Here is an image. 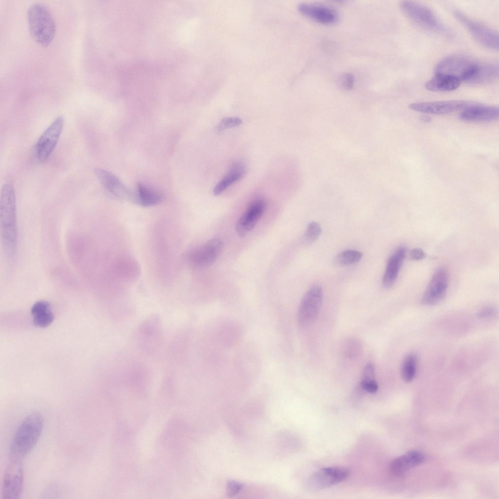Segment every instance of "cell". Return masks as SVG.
Masks as SVG:
<instances>
[{"label":"cell","mask_w":499,"mask_h":499,"mask_svg":"<svg viewBox=\"0 0 499 499\" xmlns=\"http://www.w3.org/2000/svg\"><path fill=\"white\" fill-rule=\"evenodd\" d=\"M135 193V204L143 207L158 205L163 200V196L161 193L140 182L137 184Z\"/></svg>","instance_id":"cell-23"},{"label":"cell","mask_w":499,"mask_h":499,"mask_svg":"<svg viewBox=\"0 0 499 499\" xmlns=\"http://www.w3.org/2000/svg\"><path fill=\"white\" fill-rule=\"evenodd\" d=\"M31 312L33 324L36 326L45 327L49 326L54 319L50 305L45 301L35 303L31 308Z\"/></svg>","instance_id":"cell-22"},{"label":"cell","mask_w":499,"mask_h":499,"mask_svg":"<svg viewBox=\"0 0 499 499\" xmlns=\"http://www.w3.org/2000/svg\"><path fill=\"white\" fill-rule=\"evenodd\" d=\"M43 426L41 414H29L19 426L12 441L9 450L11 459L21 460L28 455L37 443Z\"/></svg>","instance_id":"cell-2"},{"label":"cell","mask_w":499,"mask_h":499,"mask_svg":"<svg viewBox=\"0 0 499 499\" xmlns=\"http://www.w3.org/2000/svg\"><path fill=\"white\" fill-rule=\"evenodd\" d=\"M323 299V289L319 285L312 286L307 291L298 308L297 319L300 326H308L315 320L320 310Z\"/></svg>","instance_id":"cell-7"},{"label":"cell","mask_w":499,"mask_h":499,"mask_svg":"<svg viewBox=\"0 0 499 499\" xmlns=\"http://www.w3.org/2000/svg\"><path fill=\"white\" fill-rule=\"evenodd\" d=\"M422 120H423L424 121H425V122H428V121H429V120L430 119V118L428 116H423L422 117Z\"/></svg>","instance_id":"cell-37"},{"label":"cell","mask_w":499,"mask_h":499,"mask_svg":"<svg viewBox=\"0 0 499 499\" xmlns=\"http://www.w3.org/2000/svg\"><path fill=\"white\" fill-rule=\"evenodd\" d=\"M27 19L33 39L40 45L47 46L53 40L56 31V23L50 11L41 3H34L28 9Z\"/></svg>","instance_id":"cell-3"},{"label":"cell","mask_w":499,"mask_h":499,"mask_svg":"<svg viewBox=\"0 0 499 499\" xmlns=\"http://www.w3.org/2000/svg\"><path fill=\"white\" fill-rule=\"evenodd\" d=\"M406 250L404 246H400L390 256L382 280L384 288H391L395 283L404 259Z\"/></svg>","instance_id":"cell-19"},{"label":"cell","mask_w":499,"mask_h":499,"mask_svg":"<svg viewBox=\"0 0 499 499\" xmlns=\"http://www.w3.org/2000/svg\"><path fill=\"white\" fill-rule=\"evenodd\" d=\"M362 350V345L358 339L351 338L346 340L343 347V353L348 359H353L359 356Z\"/></svg>","instance_id":"cell-28"},{"label":"cell","mask_w":499,"mask_h":499,"mask_svg":"<svg viewBox=\"0 0 499 499\" xmlns=\"http://www.w3.org/2000/svg\"><path fill=\"white\" fill-rule=\"evenodd\" d=\"M160 320L155 315L150 316L146 319L138 328V333L142 340L147 341L149 345H150L151 343H157L160 338Z\"/></svg>","instance_id":"cell-24"},{"label":"cell","mask_w":499,"mask_h":499,"mask_svg":"<svg viewBox=\"0 0 499 499\" xmlns=\"http://www.w3.org/2000/svg\"><path fill=\"white\" fill-rule=\"evenodd\" d=\"M0 228L4 250L7 256L12 257L17 250L18 229L15 192L9 184L4 185L1 191Z\"/></svg>","instance_id":"cell-1"},{"label":"cell","mask_w":499,"mask_h":499,"mask_svg":"<svg viewBox=\"0 0 499 499\" xmlns=\"http://www.w3.org/2000/svg\"><path fill=\"white\" fill-rule=\"evenodd\" d=\"M223 243L218 238L210 239L190 254V263L199 268H207L214 263L223 248Z\"/></svg>","instance_id":"cell-11"},{"label":"cell","mask_w":499,"mask_h":499,"mask_svg":"<svg viewBox=\"0 0 499 499\" xmlns=\"http://www.w3.org/2000/svg\"><path fill=\"white\" fill-rule=\"evenodd\" d=\"M95 173L104 188L112 195L135 203V193L129 189L115 174L105 170L97 168Z\"/></svg>","instance_id":"cell-13"},{"label":"cell","mask_w":499,"mask_h":499,"mask_svg":"<svg viewBox=\"0 0 499 499\" xmlns=\"http://www.w3.org/2000/svg\"><path fill=\"white\" fill-rule=\"evenodd\" d=\"M375 366L373 364L368 363L365 365L363 371L362 380L374 379L375 376Z\"/></svg>","instance_id":"cell-34"},{"label":"cell","mask_w":499,"mask_h":499,"mask_svg":"<svg viewBox=\"0 0 499 499\" xmlns=\"http://www.w3.org/2000/svg\"><path fill=\"white\" fill-rule=\"evenodd\" d=\"M471 103L464 100H447L413 103L409 105L412 111L431 115H444L464 109Z\"/></svg>","instance_id":"cell-14"},{"label":"cell","mask_w":499,"mask_h":499,"mask_svg":"<svg viewBox=\"0 0 499 499\" xmlns=\"http://www.w3.org/2000/svg\"><path fill=\"white\" fill-rule=\"evenodd\" d=\"M498 63L493 62H481L479 71L472 84L481 85L495 81L499 77Z\"/></svg>","instance_id":"cell-25"},{"label":"cell","mask_w":499,"mask_h":499,"mask_svg":"<svg viewBox=\"0 0 499 499\" xmlns=\"http://www.w3.org/2000/svg\"><path fill=\"white\" fill-rule=\"evenodd\" d=\"M242 123L238 117H228L224 118L216 126V130L219 132L224 130L238 126Z\"/></svg>","instance_id":"cell-30"},{"label":"cell","mask_w":499,"mask_h":499,"mask_svg":"<svg viewBox=\"0 0 499 499\" xmlns=\"http://www.w3.org/2000/svg\"><path fill=\"white\" fill-rule=\"evenodd\" d=\"M494 313L495 310L493 308L485 307L478 313V317L480 318H487L492 317Z\"/></svg>","instance_id":"cell-36"},{"label":"cell","mask_w":499,"mask_h":499,"mask_svg":"<svg viewBox=\"0 0 499 499\" xmlns=\"http://www.w3.org/2000/svg\"><path fill=\"white\" fill-rule=\"evenodd\" d=\"M265 207V202L262 199L251 202L236 223V231L240 237H244L254 228L262 215Z\"/></svg>","instance_id":"cell-15"},{"label":"cell","mask_w":499,"mask_h":499,"mask_svg":"<svg viewBox=\"0 0 499 499\" xmlns=\"http://www.w3.org/2000/svg\"><path fill=\"white\" fill-rule=\"evenodd\" d=\"M453 13L479 43L490 50H499V35L496 31L472 19L459 10H453Z\"/></svg>","instance_id":"cell-6"},{"label":"cell","mask_w":499,"mask_h":499,"mask_svg":"<svg viewBox=\"0 0 499 499\" xmlns=\"http://www.w3.org/2000/svg\"><path fill=\"white\" fill-rule=\"evenodd\" d=\"M350 470L342 466H332L320 469L307 480L306 486L309 490H321L335 485L346 480Z\"/></svg>","instance_id":"cell-8"},{"label":"cell","mask_w":499,"mask_h":499,"mask_svg":"<svg viewBox=\"0 0 499 499\" xmlns=\"http://www.w3.org/2000/svg\"><path fill=\"white\" fill-rule=\"evenodd\" d=\"M480 61L463 55H453L441 60L435 68L436 73L450 75L461 82L471 84L477 75Z\"/></svg>","instance_id":"cell-5"},{"label":"cell","mask_w":499,"mask_h":499,"mask_svg":"<svg viewBox=\"0 0 499 499\" xmlns=\"http://www.w3.org/2000/svg\"><path fill=\"white\" fill-rule=\"evenodd\" d=\"M361 388L364 391L370 394L376 393L379 388L378 384L375 379L362 380L359 383Z\"/></svg>","instance_id":"cell-32"},{"label":"cell","mask_w":499,"mask_h":499,"mask_svg":"<svg viewBox=\"0 0 499 499\" xmlns=\"http://www.w3.org/2000/svg\"><path fill=\"white\" fill-rule=\"evenodd\" d=\"M362 256V253L359 251L346 250L337 254L334 257V262L339 266H349L359 262Z\"/></svg>","instance_id":"cell-27"},{"label":"cell","mask_w":499,"mask_h":499,"mask_svg":"<svg viewBox=\"0 0 499 499\" xmlns=\"http://www.w3.org/2000/svg\"><path fill=\"white\" fill-rule=\"evenodd\" d=\"M243 485L238 481L235 480L229 481L227 485L226 494L229 497H233L240 491Z\"/></svg>","instance_id":"cell-33"},{"label":"cell","mask_w":499,"mask_h":499,"mask_svg":"<svg viewBox=\"0 0 499 499\" xmlns=\"http://www.w3.org/2000/svg\"><path fill=\"white\" fill-rule=\"evenodd\" d=\"M417 368V357L414 353L407 355L401 365V374L406 382H411L415 377Z\"/></svg>","instance_id":"cell-26"},{"label":"cell","mask_w":499,"mask_h":499,"mask_svg":"<svg viewBox=\"0 0 499 499\" xmlns=\"http://www.w3.org/2000/svg\"><path fill=\"white\" fill-rule=\"evenodd\" d=\"M245 164L241 161H237L232 164L226 175L216 184L213 192L214 195L221 194L228 187L240 180L246 173Z\"/></svg>","instance_id":"cell-21"},{"label":"cell","mask_w":499,"mask_h":499,"mask_svg":"<svg viewBox=\"0 0 499 499\" xmlns=\"http://www.w3.org/2000/svg\"><path fill=\"white\" fill-rule=\"evenodd\" d=\"M337 83L342 89L349 90L353 88L354 84V76L349 73H343L338 77Z\"/></svg>","instance_id":"cell-31"},{"label":"cell","mask_w":499,"mask_h":499,"mask_svg":"<svg viewBox=\"0 0 499 499\" xmlns=\"http://www.w3.org/2000/svg\"><path fill=\"white\" fill-rule=\"evenodd\" d=\"M298 9L302 14L320 23L333 24L338 19V15L336 11L326 5L301 3L298 5Z\"/></svg>","instance_id":"cell-16"},{"label":"cell","mask_w":499,"mask_h":499,"mask_svg":"<svg viewBox=\"0 0 499 499\" xmlns=\"http://www.w3.org/2000/svg\"><path fill=\"white\" fill-rule=\"evenodd\" d=\"M410 255L411 258L414 260H421L426 256L424 251L420 248L412 249L410 251Z\"/></svg>","instance_id":"cell-35"},{"label":"cell","mask_w":499,"mask_h":499,"mask_svg":"<svg viewBox=\"0 0 499 499\" xmlns=\"http://www.w3.org/2000/svg\"><path fill=\"white\" fill-rule=\"evenodd\" d=\"M64 118L58 116L44 131L36 144V155L40 163L45 162L55 148L64 126Z\"/></svg>","instance_id":"cell-9"},{"label":"cell","mask_w":499,"mask_h":499,"mask_svg":"<svg viewBox=\"0 0 499 499\" xmlns=\"http://www.w3.org/2000/svg\"><path fill=\"white\" fill-rule=\"evenodd\" d=\"M321 233V228L316 222L310 223L307 228L304 236V242L307 244L315 241Z\"/></svg>","instance_id":"cell-29"},{"label":"cell","mask_w":499,"mask_h":499,"mask_svg":"<svg viewBox=\"0 0 499 499\" xmlns=\"http://www.w3.org/2000/svg\"><path fill=\"white\" fill-rule=\"evenodd\" d=\"M457 78L445 74L436 73L425 84V88L432 92H449L456 90L461 84Z\"/></svg>","instance_id":"cell-20"},{"label":"cell","mask_w":499,"mask_h":499,"mask_svg":"<svg viewBox=\"0 0 499 499\" xmlns=\"http://www.w3.org/2000/svg\"><path fill=\"white\" fill-rule=\"evenodd\" d=\"M499 116L498 106L471 104L463 109L459 118L464 121L486 122L495 121Z\"/></svg>","instance_id":"cell-17"},{"label":"cell","mask_w":499,"mask_h":499,"mask_svg":"<svg viewBox=\"0 0 499 499\" xmlns=\"http://www.w3.org/2000/svg\"><path fill=\"white\" fill-rule=\"evenodd\" d=\"M400 8L412 22L421 28L433 33L449 36L451 31L438 19L428 7L413 1L403 0Z\"/></svg>","instance_id":"cell-4"},{"label":"cell","mask_w":499,"mask_h":499,"mask_svg":"<svg viewBox=\"0 0 499 499\" xmlns=\"http://www.w3.org/2000/svg\"><path fill=\"white\" fill-rule=\"evenodd\" d=\"M448 286V275L442 268L437 269L429 282L422 298V303L427 306L435 305L445 297Z\"/></svg>","instance_id":"cell-12"},{"label":"cell","mask_w":499,"mask_h":499,"mask_svg":"<svg viewBox=\"0 0 499 499\" xmlns=\"http://www.w3.org/2000/svg\"><path fill=\"white\" fill-rule=\"evenodd\" d=\"M23 482V470L20 460L11 459L3 475L2 499H18L22 491Z\"/></svg>","instance_id":"cell-10"},{"label":"cell","mask_w":499,"mask_h":499,"mask_svg":"<svg viewBox=\"0 0 499 499\" xmlns=\"http://www.w3.org/2000/svg\"><path fill=\"white\" fill-rule=\"evenodd\" d=\"M425 460V455L422 452L417 450L409 451L391 462L390 472L395 476H401L411 468L423 462Z\"/></svg>","instance_id":"cell-18"}]
</instances>
